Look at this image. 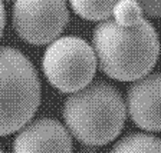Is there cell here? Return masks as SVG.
<instances>
[{
	"instance_id": "7",
	"label": "cell",
	"mask_w": 161,
	"mask_h": 153,
	"mask_svg": "<svg viewBox=\"0 0 161 153\" xmlns=\"http://www.w3.org/2000/svg\"><path fill=\"white\" fill-rule=\"evenodd\" d=\"M127 113L140 129L161 132V73H148L128 87Z\"/></svg>"
},
{
	"instance_id": "3",
	"label": "cell",
	"mask_w": 161,
	"mask_h": 153,
	"mask_svg": "<svg viewBox=\"0 0 161 153\" xmlns=\"http://www.w3.org/2000/svg\"><path fill=\"white\" fill-rule=\"evenodd\" d=\"M40 105V80L20 50L0 46V136H7L32 120Z\"/></svg>"
},
{
	"instance_id": "14",
	"label": "cell",
	"mask_w": 161,
	"mask_h": 153,
	"mask_svg": "<svg viewBox=\"0 0 161 153\" xmlns=\"http://www.w3.org/2000/svg\"><path fill=\"white\" fill-rule=\"evenodd\" d=\"M3 2H12V0H3Z\"/></svg>"
},
{
	"instance_id": "9",
	"label": "cell",
	"mask_w": 161,
	"mask_h": 153,
	"mask_svg": "<svg viewBox=\"0 0 161 153\" xmlns=\"http://www.w3.org/2000/svg\"><path fill=\"white\" fill-rule=\"evenodd\" d=\"M119 0H69L78 16L91 22H102L112 16V10Z\"/></svg>"
},
{
	"instance_id": "1",
	"label": "cell",
	"mask_w": 161,
	"mask_h": 153,
	"mask_svg": "<svg viewBox=\"0 0 161 153\" xmlns=\"http://www.w3.org/2000/svg\"><path fill=\"white\" fill-rule=\"evenodd\" d=\"M92 47L101 72L119 82H134L148 74L160 54L158 34L145 17L130 27L119 26L114 19L99 22Z\"/></svg>"
},
{
	"instance_id": "6",
	"label": "cell",
	"mask_w": 161,
	"mask_h": 153,
	"mask_svg": "<svg viewBox=\"0 0 161 153\" xmlns=\"http://www.w3.org/2000/svg\"><path fill=\"white\" fill-rule=\"evenodd\" d=\"M72 135L50 117L29 120L13 142V153H72Z\"/></svg>"
},
{
	"instance_id": "2",
	"label": "cell",
	"mask_w": 161,
	"mask_h": 153,
	"mask_svg": "<svg viewBox=\"0 0 161 153\" xmlns=\"http://www.w3.org/2000/svg\"><path fill=\"white\" fill-rule=\"evenodd\" d=\"M64 120L69 133L88 146H102L124 129L127 105L117 87L92 80L70 93L64 105Z\"/></svg>"
},
{
	"instance_id": "10",
	"label": "cell",
	"mask_w": 161,
	"mask_h": 153,
	"mask_svg": "<svg viewBox=\"0 0 161 153\" xmlns=\"http://www.w3.org/2000/svg\"><path fill=\"white\" fill-rule=\"evenodd\" d=\"M144 16L142 7L138 4L137 0H119L112 10V19L119 26L125 27L135 26L144 19Z\"/></svg>"
},
{
	"instance_id": "8",
	"label": "cell",
	"mask_w": 161,
	"mask_h": 153,
	"mask_svg": "<svg viewBox=\"0 0 161 153\" xmlns=\"http://www.w3.org/2000/svg\"><path fill=\"white\" fill-rule=\"evenodd\" d=\"M109 153H161V139L148 133H130L118 140Z\"/></svg>"
},
{
	"instance_id": "12",
	"label": "cell",
	"mask_w": 161,
	"mask_h": 153,
	"mask_svg": "<svg viewBox=\"0 0 161 153\" xmlns=\"http://www.w3.org/2000/svg\"><path fill=\"white\" fill-rule=\"evenodd\" d=\"M4 26H6V10H4L3 0H0V37L3 36Z\"/></svg>"
},
{
	"instance_id": "4",
	"label": "cell",
	"mask_w": 161,
	"mask_h": 153,
	"mask_svg": "<svg viewBox=\"0 0 161 153\" xmlns=\"http://www.w3.org/2000/svg\"><path fill=\"white\" fill-rule=\"evenodd\" d=\"M98 67L94 47L78 36H59L47 44L42 70L55 89L74 93L92 82Z\"/></svg>"
},
{
	"instance_id": "11",
	"label": "cell",
	"mask_w": 161,
	"mask_h": 153,
	"mask_svg": "<svg viewBox=\"0 0 161 153\" xmlns=\"http://www.w3.org/2000/svg\"><path fill=\"white\" fill-rule=\"evenodd\" d=\"M147 17H161V0H137Z\"/></svg>"
},
{
	"instance_id": "5",
	"label": "cell",
	"mask_w": 161,
	"mask_h": 153,
	"mask_svg": "<svg viewBox=\"0 0 161 153\" xmlns=\"http://www.w3.org/2000/svg\"><path fill=\"white\" fill-rule=\"evenodd\" d=\"M12 23L23 42L33 46L49 44L69 23L66 0H14Z\"/></svg>"
},
{
	"instance_id": "13",
	"label": "cell",
	"mask_w": 161,
	"mask_h": 153,
	"mask_svg": "<svg viewBox=\"0 0 161 153\" xmlns=\"http://www.w3.org/2000/svg\"><path fill=\"white\" fill-rule=\"evenodd\" d=\"M0 153H4V150H3V149H2V147H0Z\"/></svg>"
}]
</instances>
